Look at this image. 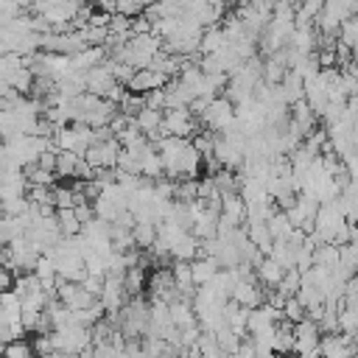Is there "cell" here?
<instances>
[{
  "instance_id": "obj_1",
  "label": "cell",
  "mask_w": 358,
  "mask_h": 358,
  "mask_svg": "<svg viewBox=\"0 0 358 358\" xmlns=\"http://www.w3.org/2000/svg\"><path fill=\"white\" fill-rule=\"evenodd\" d=\"M196 120H199L207 131L221 134V131H227V129L232 126V120H235V103H232L229 98H224V95H215V98L207 101V106L199 112Z\"/></svg>"
},
{
  "instance_id": "obj_2",
  "label": "cell",
  "mask_w": 358,
  "mask_h": 358,
  "mask_svg": "<svg viewBox=\"0 0 358 358\" xmlns=\"http://www.w3.org/2000/svg\"><path fill=\"white\" fill-rule=\"evenodd\" d=\"M90 204H92V215H95V218L112 224L120 213H126V193H123V187H120L117 182H112V185H106Z\"/></svg>"
},
{
  "instance_id": "obj_3",
  "label": "cell",
  "mask_w": 358,
  "mask_h": 358,
  "mask_svg": "<svg viewBox=\"0 0 358 358\" xmlns=\"http://www.w3.org/2000/svg\"><path fill=\"white\" fill-rule=\"evenodd\" d=\"M50 341H53V350H59L64 355H78L92 347L90 327H81V324H67V327L50 330Z\"/></svg>"
},
{
  "instance_id": "obj_4",
  "label": "cell",
  "mask_w": 358,
  "mask_h": 358,
  "mask_svg": "<svg viewBox=\"0 0 358 358\" xmlns=\"http://www.w3.org/2000/svg\"><path fill=\"white\" fill-rule=\"evenodd\" d=\"M199 131V120L187 106L179 109H162V123H159V137L171 134V137H193Z\"/></svg>"
},
{
  "instance_id": "obj_5",
  "label": "cell",
  "mask_w": 358,
  "mask_h": 358,
  "mask_svg": "<svg viewBox=\"0 0 358 358\" xmlns=\"http://www.w3.org/2000/svg\"><path fill=\"white\" fill-rule=\"evenodd\" d=\"M117 151H120V143L115 140V134L112 137H106V140H98V143H92L84 154H81V159L92 168V171H101V168H115V162H117Z\"/></svg>"
},
{
  "instance_id": "obj_6",
  "label": "cell",
  "mask_w": 358,
  "mask_h": 358,
  "mask_svg": "<svg viewBox=\"0 0 358 358\" xmlns=\"http://www.w3.org/2000/svg\"><path fill=\"white\" fill-rule=\"evenodd\" d=\"M355 344L344 333H322L319 336V358H352Z\"/></svg>"
},
{
  "instance_id": "obj_7",
  "label": "cell",
  "mask_w": 358,
  "mask_h": 358,
  "mask_svg": "<svg viewBox=\"0 0 358 358\" xmlns=\"http://www.w3.org/2000/svg\"><path fill=\"white\" fill-rule=\"evenodd\" d=\"M171 78L165 76V73H159V70H151V67H143V70H134L131 73V78L126 81V90L129 92H148V90H159V87H165Z\"/></svg>"
},
{
  "instance_id": "obj_8",
  "label": "cell",
  "mask_w": 358,
  "mask_h": 358,
  "mask_svg": "<svg viewBox=\"0 0 358 358\" xmlns=\"http://www.w3.org/2000/svg\"><path fill=\"white\" fill-rule=\"evenodd\" d=\"M115 84H117V81L112 78L106 62H103V64H95V67H90V70H84V92H92V95H101V98H103Z\"/></svg>"
},
{
  "instance_id": "obj_9",
  "label": "cell",
  "mask_w": 358,
  "mask_h": 358,
  "mask_svg": "<svg viewBox=\"0 0 358 358\" xmlns=\"http://www.w3.org/2000/svg\"><path fill=\"white\" fill-rule=\"evenodd\" d=\"M199 246H201V241L185 229V232H179V235L168 243V257L182 260V263H190L193 257H199Z\"/></svg>"
},
{
  "instance_id": "obj_10",
  "label": "cell",
  "mask_w": 358,
  "mask_h": 358,
  "mask_svg": "<svg viewBox=\"0 0 358 358\" xmlns=\"http://www.w3.org/2000/svg\"><path fill=\"white\" fill-rule=\"evenodd\" d=\"M131 123L137 126L140 134H145L148 140H157V137H159V123H162V109L143 106L140 112L131 115Z\"/></svg>"
},
{
  "instance_id": "obj_11",
  "label": "cell",
  "mask_w": 358,
  "mask_h": 358,
  "mask_svg": "<svg viewBox=\"0 0 358 358\" xmlns=\"http://www.w3.org/2000/svg\"><path fill=\"white\" fill-rule=\"evenodd\" d=\"M282 271H285V268H280V263H274L268 255H263L260 263L255 266V280H257L263 288H274V285L280 282Z\"/></svg>"
},
{
  "instance_id": "obj_12",
  "label": "cell",
  "mask_w": 358,
  "mask_h": 358,
  "mask_svg": "<svg viewBox=\"0 0 358 358\" xmlns=\"http://www.w3.org/2000/svg\"><path fill=\"white\" fill-rule=\"evenodd\" d=\"M157 238V221H145V218H134L131 224V243L134 249H148Z\"/></svg>"
},
{
  "instance_id": "obj_13",
  "label": "cell",
  "mask_w": 358,
  "mask_h": 358,
  "mask_svg": "<svg viewBox=\"0 0 358 358\" xmlns=\"http://www.w3.org/2000/svg\"><path fill=\"white\" fill-rule=\"evenodd\" d=\"M187 268H190V280H193V285H204V282L218 271V263H215L213 257L199 255V257H193V260L187 263Z\"/></svg>"
},
{
  "instance_id": "obj_14",
  "label": "cell",
  "mask_w": 358,
  "mask_h": 358,
  "mask_svg": "<svg viewBox=\"0 0 358 358\" xmlns=\"http://www.w3.org/2000/svg\"><path fill=\"white\" fill-rule=\"evenodd\" d=\"M224 45H227V39H224L221 25H210V28H204L201 36H199V50H201V56H210V53L221 50Z\"/></svg>"
},
{
  "instance_id": "obj_15",
  "label": "cell",
  "mask_w": 358,
  "mask_h": 358,
  "mask_svg": "<svg viewBox=\"0 0 358 358\" xmlns=\"http://www.w3.org/2000/svg\"><path fill=\"white\" fill-rule=\"evenodd\" d=\"M53 218H56V227H59V232H62L64 238H73V235H78V229H81V221L76 218L73 207H62V210H56V213H53Z\"/></svg>"
},
{
  "instance_id": "obj_16",
  "label": "cell",
  "mask_w": 358,
  "mask_h": 358,
  "mask_svg": "<svg viewBox=\"0 0 358 358\" xmlns=\"http://www.w3.org/2000/svg\"><path fill=\"white\" fill-rule=\"evenodd\" d=\"M280 313H282V319H285V322H291V324H294V322H299V319H305V308H302L294 296H288V299L282 302Z\"/></svg>"
},
{
  "instance_id": "obj_17",
  "label": "cell",
  "mask_w": 358,
  "mask_h": 358,
  "mask_svg": "<svg viewBox=\"0 0 358 358\" xmlns=\"http://www.w3.org/2000/svg\"><path fill=\"white\" fill-rule=\"evenodd\" d=\"M22 14V8L14 0H0V25H8L11 20H17Z\"/></svg>"
},
{
  "instance_id": "obj_18",
  "label": "cell",
  "mask_w": 358,
  "mask_h": 358,
  "mask_svg": "<svg viewBox=\"0 0 358 358\" xmlns=\"http://www.w3.org/2000/svg\"><path fill=\"white\" fill-rule=\"evenodd\" d=\"M115 14L137 17V14H143V6H140L137 0H115Z\"/></svg>"
},
{
  "instance_id": "obj_19",
  "label": "cell",
  "mask_w": 358,
  "mask_h": 358,
  "mask_svg": "<svg viewBox=\"0 0 358 358\" xmlns=\"http://www.w3.org/2000/svg\"><path fill=\"white\" fill-rule=\"evenodd\" d=\"M11 280H14V274L0 263V291H6V288H11Z\"/></svg>"
},
{
  "instance_id": "obj_20",
  "label": "cell",
  "mask_w": 358,
  "mask_h": 358,
  "mask_svg": "<svg viewBox=\"0 0 358 358\" xmlns=\"http://www.w3.org/2000/svg\"><path fill=\"white\" fill-rule=\"evenodd\" d=\"M0 352H3V341H0Z\"/></svg>"
}]
</instances>
